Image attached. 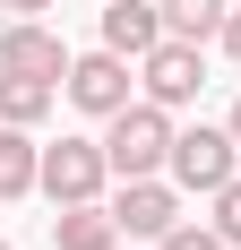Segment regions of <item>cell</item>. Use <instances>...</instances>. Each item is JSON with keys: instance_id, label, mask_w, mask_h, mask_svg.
<instances>
[{"instance_id": "1", "label": "cell", "mask_w": 241, "mask_h": 250, "mask_svg": "<svg viewBox=\"0 0 241 250\" xmlns=\"http://www.w3.org/2000/svg\"><path fill=\"white\" fill-rule=\"evenodd\" d=\"M103 155H112V173H120V181L164 173V164H172V112H164L155 95L120 104V112H112V129H103Z\"/></svg>"}, {"instance_id": "2", "label": "cell", "mask_w": 241, "mask_h": 250, "mask_svg": "<svg viewBox=\"0 0 241 250\" xmlns=\"http://www.w3.org/2000/svg\"><path fill=\"white\" fill-rule=\"evenodd\" d=\"M233 164H241L233 121H224V129H207V121H198V129H172V164H164V173L181 181V190H207V199H216L224 181H233Z\"/></svg>"}, {"instance_id": "3", "label": "cell", "mask_w": 241, "mask_h": 250, "mask_svg": "<svg viewBox=\"0 0 241 250\" xmlns=\"http://www.w3.org/2000/svg\"><path fill=\"white\" fill-rule=\"evenodd\" d=\"M112 225H120V242H164L181 225V181H164V173L120 181L112 190Z\"/></svg>"}, {"instance_id": "4", "label": "cell", "mask_w": 241, "mask_h": 250, "mask_svg": "<svg viewBox=\"0 0 241 250\" xmlns=\"http://www.w3.org/2000/svg\"><path fill=\"white\" fill-rule=\"evenodd\" d=\"M103 181H112V155H103V138H60V147H43V199H52V207L103 199Z\"/></svg>"}, {"instance_id": "5", "label": "cell", "mask_w": 241, "mask_h": 250, "mask_svg": "<svg viewBox=\"0 0 241 250\" xmlns=\"http://www.w3.org/2000/svg\"><path fill=\"white\" fill-rule=\"evenodd\" d=\"M60 86H69V104L95 112V121H112L120 104H138V95H129V86H138V78H129V52H112V43H103V52H78Z\"/></svg>"}, {"instance_id": "6", "label": "cell", "mask_w": 241, "mask_h": 250, "mask_svg": "<svg viewBox=\"0 0 241 250\" xmlns=\"http://www.w3.org/2000/svg\"><path fill=\"white\" fill-rule=\"evenodd\" d=\"M138 86L164 104V112L198 104V86H207V43H181V35H164V43L138 61Z\"/></svg>"}, {"instance_id": "7", "label": "cell", "mask_w": 241, "mask_h": 250, "mask_svg": "<svg viewBox=\"0 0 241 250\" xmlns=\"http://www.w3.org/2000/svg\"><path fill=\"white\" fill-rule=\"evenodd\" d=\"M69 61H78V52L60 43L52 26H35V18H9V26H0V69H9V78H52V86H60Z\"/></svg>"}, {"instance_id": "8", "label": "cell", "mask_w": 241, "mask_h": 250, "mask_svg": "<svg viewBox=\"0 0 241 250\" xmlns=\"http://www.w3.org/2000/svg\"><path fill=\"white\" fill-rule=\"evenodd\" d=\"M103 43L146 61V52L164 43V9H146V0H103Z\"/></svg>"}, {"instance_id": "9", "label": "cell", "mask_w": 241, "mask_h": 250, "mask_svg": "<svg viewBox=\"0 0 241 250\" xmlns=\"http://www.w3.org/2000/svg\"><path fill=\"white\" fill-rule=\"evenodd\" d=\"M52 250H120V225H112V207L103 199H78L52 216Z\"/></svg>"}, {"instance_id": "10", "label": "cell", "mask_w": 241, "mask_h": 250, "mask_svg": "<svg viewBox=\"0 0 241 250\" xmlns=\"http://www.w3.org/2000/svg\"><path fill=\"white\" fill-rule=\"evenodd\" d=\"M26 190H43V147L18 121H0V199H26Z\"/></svg>"}, {"instance_id": "11", "label": "cell", "mask_w": 241, "mask_h": 250, "mask_svg": "<svg viewBox=\"0 0 241 250\" xmlns=\"http://www.w3.org/2000/svg\"><path fill=\"white\" fill-rule=\"evenodd\" d=\"M52 95H60L52 78H9V69H0V121H18V129H35V121L52 112Z\"/></svg>"}, {"instance_id": "12", "label": "cell", "mask_w": 241, "mask_h": 250, "mask_svg": "<svg viewBox=\"0 0 241 250\" xmlns=\"http://www.w3.org/2000/svg\"><path fill=\"white\" fill-rule=\"evenodd\" d=\"M164 9V35H181V43H207V35H224V0H155Z\"/></svg>"}, {"instance_id": "13", "label": "cell", "mask_w": 241, "mask_h": 250, "mask_svg": "<svg viewBox=\"0 0 241 250\" xmlns=\"http://www.w3.org/2000/svg\"><path fill=\"white\" fill-rule=\"evenodd\" d=\"M155 250H233V242H224L216 225H190V216H181V225H172V233H164Z\"/></svg>"}, {"instance_id": "14", "label": "cell", "mask_w": 241, "mask_h": 250, "mask_svg": "<svg viewBox=\"0 0 241 250\" xmlns=\"http://www.w3.org/2000/svg\"><path fill=\"white\" fill-rule=\"evenodd\" d=\"M216 233H224V242L241 250V173H233V181L216 190Z\"/></svg>"}, {"instance_id": "15", "label": "cell", "mask_w": 241, "mask_h": 250, "mask_svg": "<svg viewBox=\"0 0 241 250\" xmlns=\"http://www.w3.org/2000/svg\"><path fill=\"white\" fill-rule=\"evenodd\" d=\"M224 52H233V61H241V9H233V18H224Z\"/></svg>"}, {"instance_id": "16", "label": "cell", "mask_w": 241, "mask_h": 250, "mask_svg": "<svg viewBox=\"0 0 241 250\" xmlns=\"http://www.w3.org/2000/svg\"><path fill=\"white\" fill-rule=\"evenodd\" d=\"M0 9H18V18H35V9H52V0H0Z\"/></svg>"}, {"instance_id": "17", "label": "cell", "mask_w": 241, "mask_h": 250, "mask_svg": "<svg viewBox=\"0 0 241 250\" xmlns=\"http://www.w3.org/2000/svg\"><path fill=\"white\" fill-rule=\"evenodd\" d=\"M233 138H241V104H233Z\"/></svg>"}, {"instance_id": "18", "label": "cell", "mask_w": 241, "mask_h": 250, "mask_svg": "<svg viewBox=\"0 0 241 250\" xmlns=\"http://www.w3.org/2000/svg\"><path fill=\"white\" fill-rule=\"evenodd\" d=\"M0 250H9V242H0Z\"/></svg>"}]
</instances>
